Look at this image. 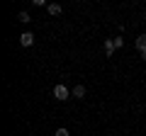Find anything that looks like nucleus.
I'll return each instance as SVG.
<instances>
[{
  "mask_svg": "<svg viewBox=\"0 0 146 136\" xmlns=\"http://www.w3.org/2000/svg\"><path fill=\"white\" fill-rule=\"evenodd\" d=\"M54 97H56L58 102H63V100H68V97H71V90H68L66 85H61V83H58V85H54Z\"/></svg>",
  "mask_w": 146,
  "mask_h": 136,
  "instance_id": "nucleus-1",
  "label": "nucleus"
},
{
  "mask_svg": "<svg viewBox=\"0 0 146 136\" xmlns=\"http://www.w3.org/2000/svg\"><path fill=\"white\" fill-rule=\"evenodd\" d=\"M20 44L22 46H34V34H32V32H22L20 34Z\"/></svg>",
  "mask_w": 146,
  "mask_h": 136,
  "instance_id": "nucleus-2",
  "label": "nucleus"
},
{
  "mask_svg": "<svg viewBox=\"0 0 146 136\" xmlns=\"http://www.w3.org/2000/svg\"><path fill=\"white\" fill-rule=\"evenodd\" d=\"M46 10H49V15H51V17H58V15L63 12V7L58 5V3H49V5H46Z\"/></svg>",
  "mask_w": 146,
  "mask_h": 136,
  "instance_id": "nucleus-3",
  "label": "nucleus"
},
{
  "mask_svg": "<svg viewBox=\"0 0 146 136\" xmlns=\"http://www.w3.org/2000/svg\"><path fill=\"white\" fill-rule=\"evenodd\" d=\"M71 97L83 100V97H85V85H76V88H73V92H71Z\"/></svg>",
  "mask_w": 146,
  "mask_h": 136,
  "instance_id": "nucleus-4",
  "label": "nucleus"
},
{
  "mask_svg": "<svg viewBox=\"0 0 146 136\" xmlns=\"http://www.w3.org/2000/svg\"><path fill=\"white\" fill-rule=\"evenodd\" d=\"M115 51H117V46H115V39H105V53H107V56H112Z\"/></svg>",
  "mask_w": 146,
  "mask_h": 136,
  "instance_id": "nucleus-5",
  "label": "nucleus"
},
{
  "mask_svg": "<svg viewBox=\"0 0 146 136\" xmlns=\"http://www.w3.org/2000/svg\"><path fill=\"white\" fill-rule=\"evenodd\" d=\"M136 49H139V53L146 51V34H139L136 37Z\"/></svg>",
  "mask_w": 146,
  "mask_h": 136,
  "instance_id": "nucleus-6",
  "label": "nucleus"
},
{
  "mask_svg": "<svg viewBox=\"0 0 146 136\" xmlns=\"http://www.w3.org/2000/svg\"><path fill=\"white\" fill-rule=\"evenodd\" d=\"M17 20H20L22 24H27V22H32V17H29V12H20V15H17Z\"/></svg>",
  "mask_w": 146,
  "mask_h": 136,
  "instance_id": "nucleus-7",
  "label": "nucleus"
},
{
  "mask_svg": "<svg viewBox=\"0 0 146 136\" xmlns=\"http://www.w3.org/2000/svg\"><path fill=\"white\" fill-rule=\"evenodd\" d=\"M54 136H71V134H68V129H63V126H61V129L54 131Z\"/></svg>",
  "mask_w": 146,
  "mask_h": 136,
  "instance_id": "nucleus-8",
  "label": "nucleus"
},
{
  "mask_svg": "<svg viewBox=\"0 0 146 136\" xmlns=\"http://www.w3.org/2000/svg\"><path fill=\"white\" fill-rule=\"evenodd\" d=\"M115 46L122 49V46H124V39H122V37H115Z\"/></svg>",
  "mask_w": 146,
  "mask_h": 136,
  "instance_id": "nucleus-9",
  "label": "nucleus"
},
{
  "mask_svg": "<svg viewBox=\"0 0 146 136\" xmlns=\"http://www.w3.org/2000/svg\"><path fill=\"white\" fill-rule=\"evenodd\" d=\"M141 58H144V61H146V51H141Z\"/></svg>",
  "mask_w": 146,
  "mask_h": 136,
  "instance_id": "nucleus-10",
  "label": "nucleus"
}]
</instances>
